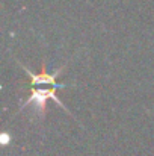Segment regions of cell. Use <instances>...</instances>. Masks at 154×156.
I'll return each instance as SVG.
<instances>
[{
  "mask_svg": "<svg viewBox=\"0 0 154 156\" xmlns=\"http://www.w3.org/2000/svg\"><path fill=\"white\" fill-rule=\"evenodd\" d=\"M56 88H57V87H50V88H38V87H32V93H30L29 99L23 103L21 109H24V108H27L30 103H33L35 105V112H38V114H44V112H46V102H47L49 99H51V100H54L56 103L59 105L63 111L68 112V109H67V106L63 105V102L56 96Z\"/></svg>",
  "mask_w": 154,
  "mask_h": 156,
  "instance_id": "6da1fadb",
  "label": "cell"
},
{
  "mask_svg": "<svg viewBox=\"0 0 154 156\" xmlns=\"http://www.w3.org/2000/svg\"><path fill=\"white\" fill-rule=\"evenodd\" d=\"M21 65V68L24 70V73L26 74H29L30 76V85L32 87H39V85H50V87H57V88H65V85H62V83H57L56 82V77L62 73V70H63V67H60L56 73H49L47 71V68H46V62H43V68H41V71L39 73H33L32 70H29L27 67H24L23 64H20Z\"/></svg>",
  "mask_w": 154,
  "mask_h": 156,
  "instance_id": "7a4b0ae2",
  "label": "cell"
}]
</instances>
